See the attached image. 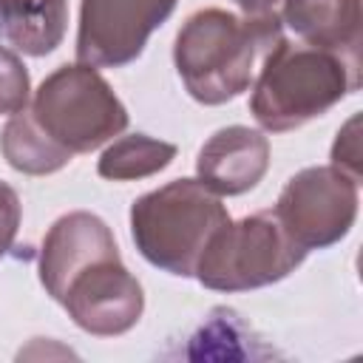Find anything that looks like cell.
<instances>
[{"instance_id":"14","label":"cell","mask_w":363,"mask_h":363,"mask_svg":"<svg viewBox=\"0 0 363 363\" xmlns=\"http://www.w3.org/2000/svg\"><path fill=\"white\" fill-rule=\"evenodd\" d=\"M187 340H190V349L184 352V357H196V360L201 357H227V360L250 357L252 360V357L269 354V349L261 343L255 329L235 309H227V306L213 309Z\"/></svg>"},{"instance_id":"6","label":"cell","mask_w":363,"mask_h":363,"mask_svg":"<svg viewBox=\"0 0 363 363\" xmlns=\"http://www.w3.org/2000/svg\"><path fill=\"white\" fill-rule=\"evenodd\" d=\"M357 184L335 164L303 167L289 176L272 213L301 250H326L354 227Z\"/></svg>"},{"instance_id":"8","label":"cell","mask_w":363,"mask_h":363,"mask_svg":"<svg viewBox=\"0 0 363 363\" xmlns=\"http://www.w3.org/2000/svg\"><path fill=\"white\" fill-rule=\"evenodd\" d=\"M57 303L88 335L116 337L130 332L145 312V292L119 255L99 258L79 269L60 292Z\"/></svg>"},{"instance_id":"10","label":"cell","mask_w":363,"mask_h":363,"mask_svg":"<svg viewBox=\"0 0 363 363\" xmlns=\"http://www.w3.org/2000/svg\"><path fill=\"white\" fill-rule=\"evenodd\" d=\"M269 167V139L247 125L216 130L196 156L199 182L216 196H241L252 190Z\"/></svg>"},{"instance_id":"5","label":"cell","mask_w":363,"mask_h":363,"mask_svg":"<svg viewBox=\"0 0 363 363\" xmlns=\"http://www.w3.org/2000/svg\"><path fill=\"white\" fill-rule=\"evenodd\" d=\"M306 258L272 210L221 224L196 261V278L216 292H247L284 281Z\"/></svg>"},{"instance_id":"2","label":"cell","mask_w":363,"mask_h":363,"mask_svg":"<svg viewBox=\"0 0 363 363\" xmlns=\"http://www.w3.org/2000/svg\"><path fill=\"white\" fill-rule=\"evenodd\" d=\"M357 88L360 60L278 37L264 51L250 111L264 130L284 133L323 116Z\"/></svg>"},{"instance_id":"16","label":"cell","mask_w":363,"mask_h":363,"mask_svg":"<svg viewBox=\"0 0 363 363\" xmlns=\"http://www.w3.org/2000/svg\"><path fill=\"white\" fill-rule=\"evenodd\" d=\"M31 79L20 54L9 45H0V113H17L28 105Z\"/></svg>"},{"instance_id":"9","label":"cell","mask_w":363,"mask_h":363,"mask_svg":"<svg viewBox=\"0 0 363 363\" xmlns=\"http://www.w3.org/2000/svg\"><path fill=\"white\" fill-rule=\"evenodd\" d=\"M108 255H119V247H116L111 227L88 210L65 213L51 224V230L43 238L40 284L57 301L62 286L79 269H85L88 264L108 258Z\"/></svg>"},{"instance_id":"11","label":"cell","mask_w":363,"mask_h":363,"mask_svg":"<svg viewBox=\"0 0 363 363\" xmlns=\"http://www.w3.org/2000/svg\"><path fill=\"white\" fill-rule=\"evenodd\" d=\"M278 17L301 43L360 60V0H281Z\"/></svg>"},{"instance_id":"1","label":"cell","mask_w":363,"mask_h":363,"mask_svg":"<svg viewBox=\"0 0 363 363\" xmlns=\"http://www.w3.org/2000/svg\"><path fill=\"white\" fill-rule=\"evenodd\" d=\"M278 37H284L278 11L233 14L227 9H199L176 34L173 62L196 102L224 105L250 88L258 54Z\"/></svg>"},{"instance_id":"3","label":"cell","mask_w":363,"mask_h":363,"mask_svg":"<svg viewBox=\"0 0 363 363\" xmlns=\"http://www.w3.org/2000/svg\"><path fill=\"white\" fill-rule=\"evenodd\" d=\"M227 221L221 196L199 179H173L130 204V238L139 255L179 278L196 272L210 235Z\"/></svg>"},{"instance_id":"4","label":"cell","mask_w":363,"mask_h":363,"mask_svg":"<svg viewBox=\"0 0 363 363\" xmlns=\"http://www.w3.org/2000/svg\"><path fill=\"white\" fill-rule=\"evenodd\" d=\"M31 116L43 133L71 156L91 153L128 128V111L108 79L85 62L51 71L31 99Z\"/></svg>"},{"instance_id":"17","label":"cell","mask_w":363,"mask_h":363,"mask_svg":"<svg viewBox=\"0 0 363 363\" xmlns=\"http://www.w3.org/2000/svg\"><path fill=\"white\" fill-rule=\"evenodd\" d=\"M357 122H360V119L352 116V119L337 130V139H335V145H332V164L360 182V139H357Z\"/></svg>"},{"instance_id":"18","label":"cell","mask_w":363,"mask_h":363,"mask_svg":"<svg viewBox=\"0 0 363 363\" xmlns=\"http://www.w3.org/2000/svg\"><path fill=\"white\" fill-rule=\"evenodd\" d=\"M20 218H23V204H20L17 190L11 184L0 182V258L14 247Z\"/></svg>"},{"instance_id":"7","label":"cell","mask_w":363,"mask_h":363,"mask_svg":"<svg viewBox=\"0 0 363 363\" xmlns=\"http://www.w3.org/2000/svg\"><path fill=\"white\" fill-rule=\"evenodd\" d=\"M179 0H82L77 28V62L125 68L167 23Z\"/></svg>"},{"instance_id":"15","label":"cell","mask_w":363,"mask_h":363,"mask_svg":"<svg viewBox=\"0 0 363 363\" xmlns=\"http://www.w3.org/2000/svg\"><path fill=\"white\" fill-rule=\"evenodd\" d=\"M176 159V145L153 139L147 133H130L113 139L96 162V173L108 182H133L147 179L164 170Z\"/></svg>"},{"instance_id":"19","label":"cell","mask_w":363,"mask_h":363,"mask_svg":"<svg viewBox=\"0 0 363 363\" xmlns=\"http://www.w3.org/2000/svg\"><path fill=\"white\" fill-rule=\"evenodd\" d=\"M241 6L244 14H267V11H275V6L281 0H235Z\"/></svg>"},{"instance_id":"13","label":"cell","mask_w":363,"mask_h":363,"mask_svg":"<svg viewBox=\"0 0 363 363\" xmlns=\"http://www.w3.org/2000/svg\"><path fill=\"white\" fill-rule=\"evenodd\" d=\"M0 150L3 159L28 176H45V173H57L62 170L74 156L68 150H62L57 142H51L43 128L34 122L28 105L17 113H11V119L6 122L3 133H0Z\"/></svg>"},{"instance_id":"12","label":"cell","mask_w":363,"mask_h":363,"mask_svg":"<svg viewBox=\"0 0 363 363\" xmlns=\"http://www.w3.org/2000/svg\"><path fill=\"white\" fill-rule=\"evenodd\" d=\"M68 26L65 0H0V40L17 54H51Z\"/></svg>"}]
</instances>
